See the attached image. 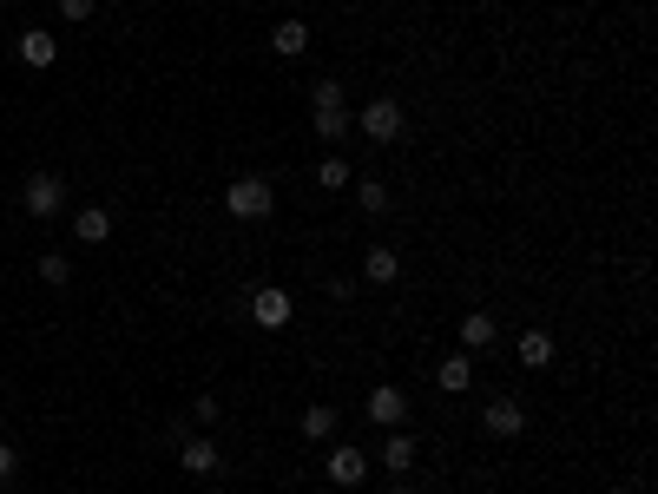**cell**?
Segmentation results:
<instances>
[{"label":"cell","mask_w":658,"mask_h":494,"mask_svg":"<svg viewBox=\"0 0 658 494\" xmlns=\"http://www.w3.org/2000/svg\"><path fill=\"white\" fill-rule=\"evenodd\" d=\"M316 139H356V112L349 106H329V112H316Z\"/></svg>","instance_id":"14"},{"label":"cell","mask_w":658,"mask_h":494,"mask_svg":"<svg viewBox=\"0 0 658 494\" xmlns=\"http://www.w3.org/2000/svg\"><path fill=\"white\" fill-rule=\"evenodd\" d=\"M178 468H185V475H218V468H224V455H218V442H211V435H198V442H185V448H178Z\"/></svg>","instance_id":"8"},{"label":"cell","mask_w":658,"mask_h":494,"mask_svg":"<svg viewBox=\"0 0 658 494\" xmlns=\"http://www.w3.org/2000/svg\"><path fill=\"white\" fill-rule=\"evenodd\" d=\"M323 475L336 481V488H356V481L369 475V455H362L356 442H336V448H329V455H323Z\"/></svg>","instance_id":"6"},{"label":"cell","mask_w":658,"mask_h":494,"mask_svg":"<svg viewBox=\"0 0 658 494\" xmlns=\"http://www.w3.org/2000/svg\"><path fill=\"white\" fill-rule=\"evenodd\" d=\"M612 494H639V488H612Z\"/></svg>","instance_id":"26"},{"label":"cell","mask_w":658,"mask_h":494,"mask_svg":"<svg viewBox=\"0 0 658 494\" xmlns=\"http://www.w3.org/2000/svg\"><path fill=\"white\" fill-rule=\"evenodd\" d=\"M20 60H27V66H53V60H60V40L40 33V27H27V33H20Z\"/></svg>","instance_id":"13"},{"label":"cell","mask_w":658,"mask_h":494,"mask_svg":"<svg viewBox=\"0 0 658 494\" xmlns=\"http://www.w3.org/2000/svg\"><path fill=\"white\" fill-rule=\"evenodd\" d=\"M224 211H231V218H244V224L270 218V211H277L270 178H231V185H224Z\"/></svg>","instance_id":"2"},{"label":"cell","mask_w":658,"mask_h":494,"mask_svg":"<svg viewBox=\"0 0 658 494\" xmlns=\"http://www.w3.org/2000/svg\"><path fill=\"white\" fill-rule=\"evenodd\" d=\"M487 343H494V317H487V310H468V317H461V350H487Z\"/></svg>","instance_id":"18"},{"label":"cell","mask_w":658,"mask_h":494,"mask_svg":"<svg viewBox=\"0 0 658 494\" xmlns=\"http://www.w3.org/2000/svg\"><path fill=\"white\" fill-rule=\"evenodd\" d=\"M310 106H316V112L343 106V86H336V80H316V86H310Z\"/></svg>","instance_id":"22"},{"label":"cell","mask_w":658,"mask_h":494,"mask_svg":"<svg viewBox=\"0 0 658 494\" xmlns=\"http://www.w3.org/2000/svg\"><path fill=\"white\" fill-rule=\"evenodd\" d=\"M316 185L323 192H349V159H323L316 165Z\"/></svg>","instance_id":"20"},{"label":"cell","mask_w":658,"mask_h":494,"mask_svg":"<svg viewBox=\"0 0 658 494\" xmlns=\"http://www.w3.org/2000/svg\"><path fill=\"white\" fill-rule=\"evenodd\" d=\"M356 132H362L369 145H395V139L408 132V112H402V99H395V93H376L369 106L356 112Z\"/></svg>","instance_id":"1"},{"label":"cell","mask_w":658,"mask_h":494,"mask_svg":"<svg viewBox=\"0 0 658 494\" xmlns=\"http://www.w3.org/2000/svg\"><path fill=\"white\" fill-rule=\"evenodd\" d=\"M336 422H343V409H329V402L303 409V442H329V435H336Z\"/></svg>","instance_id":"16"},{"label":"cell","mask_w":658,"mask_h":494,"mask_svg":"<svg viewBox=\"0 0 658 494\" xmlns=\"http://www.w3.org/2000/svg\"><path fill=\"white\" fill-rule=\"evenodd\" d=\"M60 205H66V185L53 172H33L27 185H20V211H27V218H60Z\"/></svg>","instance_id":"3"},{"label":"cell","mask_w":658,"mask_h":494,"mask_svg":"<svg viewBox=\"0 0 658 494\" xmlns=\"http://www.w3.org/2000/svg\"><path fill=\"white\" fill-rule=\"evenodd\" d=\"M362 277H369V284H395V277H402V257H395L389 244H369V251H362Z\"/></svg>","instance_id":"10"},{"label":"cell","mask_w":658,"mask_h":494,"mask_svg":"<svg viewBox=\"0 0 658 494\" xmlns=\"http://www.w3.org/2000/svg\"><path fill=\"white\" fill-rule=\"evenodd\" d=\"M270 53H283V60L310 53V20H277V27H270Z\"/></svg>","instance_id":"9"},{"label":"cell","mask_w":658,"mask_h":494,"mask_svg":"<svg viewBox=\"0 0 658 494\" xmlns=\"http://www.w3.org/2000/svg\"><path fill=\"white\" fill-rule=\"evenodd\" d=\"M73 238H79V244H106V238H112V211H106V205H86V211L73 218Z\"/></svg>","instance_id":"11"},{"label":"cell","mask_w":658,"mask_h":494,"mask_svg":"<svg viewBox=\"0 0 658 494\" xmlns=\"http://www.w3.org/2000/svg\"><path fill=\"white\" fill-rule=\"evenodd\" d=\"M40 277H47V284H53V290H60V284H66V277H73V264H66V257H60V251H40Z\"/></svg>","instance_id":"21"},{"label":"cell","mask_w":658,"mask_h":494,"mask_svg":"<svg viewBox=\"0 0 658 494\" xmlns=\"http://www.w3.org/2000/svg\"><path fill=\"white\" fill-rule=\"evenodd\" d=\"M369 422H376V429H402V422H408V396L395 383H376V389H369Z\"/></svg>","instance_id":"7"},{"label":"cell","mask_w":658,"mask_h":494,"mask_svg":"<svg viewBox=\"0 0 658 494\" xmlns=\"http://www.w3.org/2000/svg\"><path fill=\"white\" fill-rule=\"evenodd\" d=\"M514 356H520L527 369H547V363H553V336H547V330H527V336L514 343Z\"/></svg>","instance_id":"17"},{"label":"cell","mask_w":658,"mask_h":494,"mask_svg":"<svg viewBox=\"0 0 658 494\" xmlns=\"http://www.w3.org/2000/svg\"><path fill=\"white\" fill-rule=\"evenodd\" d=\"M290 317H297V297H290V290H277V284L251 290V323L257 330H290Z\"/></svg>","instance_id":"4"},{"label":"cell","mask_w":658,"mask_h":494,"mask_svg":"<svg viewBox=\"0 0 658 494\" xmlns=\"http://www.w3.org/2000/svg\"><path fill=\"white\" fill-rule=\"evenodd\" d=\"M382 468H389V475H408V468H415V435H408V429H389V442H382Z\"/></svg>","instance_id":"12"},{"label":"cell","mask_w":658,"mask_h":494,"mask_svg":"<svg viewBox=\"0 0 658 494\" xmlns=\"http://www.w3.org/2000/svg\"><path fill=\"white\" fill-rule=\"evenodd\" d=\"M60 14L79 27V20H93V0H60Z\"/></svg>","instance_id":"24"},{"label":"cell","mask_w":658,"mask_h":494,"mask_svg":"<svg viewBox=\"0 0 658 494\" xmlns=\"http://www.w3.org/2000/svg\"><path fill=\"white\" fill-rule=\"evenodd\" d=\"M14 468H20V455H14V442H0V481H14Z\"/></svg>","instance_id":"25"},{"label":"cell","mask_w":658,"mask_h":494,"mask_svg":"<svg viewBox=\"0 0 658 494\" xmlns=\"http://www.w3.org/2000/svg\"><path fill=\"white\" fill-rule=\"evenodd\" d=\"M218 396H198V402H191V422H198V429H211V422H218Z\"/></svg>","instance_id":"23"},{"label":"cell","mask_w":658,"mask_h":494,"mask_svg":"<svg viewBox=\"0 0 658 494\" xmlns=\"http://www.w3.org/2000/svg\"><path fill=\"white\" fill-rule=\"evenodd\" d=\"M435 383L448 389V396H468V389H474V363H468V356H448V363L435 369Z\"/></svg>","instance_id":"15"},{"label":"cell","mask_w":658,"mask_h":494,"mask_svg":"<svg viewBox=\"0 0 658 494\" xmlns=\"http://www.w3.org/2000/svg\"><path fill=\"white\" fill-rule=\"evenodd\" d=\"M481 429L494 435V442H514L520 429H527V402H514V396H494L481 409Z\"/></svg>","instance_id":"5"},{"label":"cell","mask_w":658,"mask_h":494,"mask_svg":"<svg viewBox=\"0 0 658 494\" xmlns=\"http://www.w3.org/2000/svg\"><path fill=\"white\" fill-rule=\"evenodd\" d=\"M356 205L369 211V218H382V211H389V185H382V178H356Z\"/></svg>","instance_id":"19"}]
</instances>
